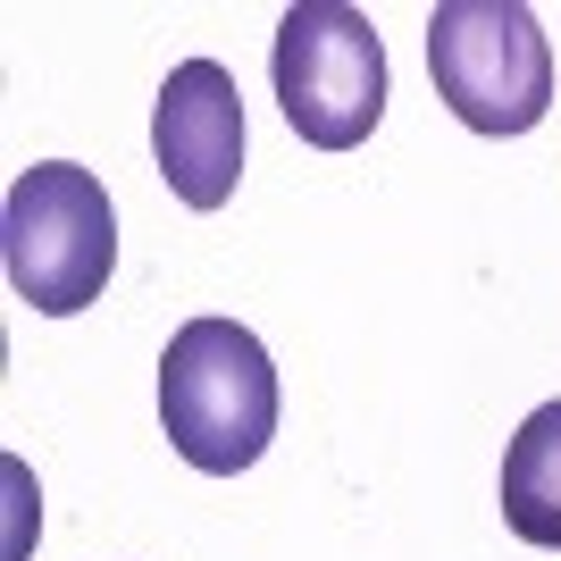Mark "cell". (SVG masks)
I'll use <instances>...</instances> for the list:
<instances>
[{
	"instance_id": "6da1fadb",
	"label": "cell",
	"mask_w": 561,
	"mask_h": 561,
	"mask_svg": "<svg viewBox=\"0 0 561 561\" xmlns=\"http://www.w3.org/2000/svg\"><path fill=\"white\" fill-rule=\"evenodd\" d=\"M160 420L202 478L252 469L277 436V369L260 335L234 319H185L160 352Z\"/></svg>"
},
{
	"instance_id": "7a4b0ae2",
	"label": "cell",
	"mask_w": 561,
	"mask_h": 561,
	"mask_svg": "<svg viewBox=\"0 0 561 561\" xmlns=\"http://www.w3.org/2000/svg\"><path fill=\"white\" fill-rule=\"evenodd\" d=\"M0 260H9L18 302H34L43 319L93 310L117 268V210L93 168L76 160L18 168V185L0 202Z\"/></svg>"
},
{
	"instance_id": "3957f363",
	"label": "cell",
	"mask_w": 561,
	"mask_h": 561,
	"mask_svg": "<svg viewBox=\"0 0 561 561\" xmlns=\"http://www.w3.org/2000/svg\"><path fill=\"white\" fill-rule=\"evenodd\" d=\"M427 76L469 135H528L553 110V43L519 0H445L427 18Z\"/></svg>"
},
{
	"instance_id": "277c9868",
	"label": "cell",
	"mask_w": 561,
	"mask_h": 561,
	"mask_svg": "<svg viewBox=\"0 0 561 561\" xmlns=\"http://www.w3.org/2000/svg\"><path fill=\"white\" fill-rule=\"evenodd\" d=\"M268 76H277L285 126L319 151L369 142V126L386 117V43L352 0H294Z\"/></svg>"
},
{
	"instance_id": "5b68a950",
	"label": "cell",
	"mask_w": 561,
	"mask_h": 561,
	"mask_svg": "<svg viewBox=\"0 0 561 561\" xmlns=\"http://www.w3.org/2000/svg\"><path fill=\"white\" fill-rule=\"evenodd\" d=\"M151 151L160 176L185 210H227L234 176H243V93L218 59H185L168 68L160 110H151Z\"/></svg>"
},
{
	"instance_id": "8992f818",
	"label": "cell",
	"mask_w": 561,
	"mask_h": 561,
	"mask_svg": "<svg viewBox=\"0 0 561 561\" xmlns=\"http://www.w3.org/2000/svg\"><path fill=\"white\" fill-rule=\"evenodd\" d=\"M503 528L561 553V402H537L503 453Z\"/></svg>"
}]
</instances>
